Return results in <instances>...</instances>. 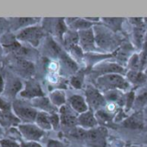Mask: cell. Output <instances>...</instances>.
<instances>
[{
    "instance_id": "cell-1",
    "label": "cell",
    "mask_w": 147,
    "mask_h": 147,
    "mask_svg": "<svg viewBox=\"0 0 147 147\" xmlns=\"http://www.w3.org/2000/svg\"><path fill=\"white\" fill-rule=\"evenodd\" d=\"M96 88L100 91L107 92L110 90H127L130 83L122 75L119 74H107L98 76L96 80Z\"/></svg>"
},
{
    "instance_id": "cell-2",
    "label": "cell",
    "mask_w": 147,
    "mask_h": 147,
    "mask_svg": "<svg viewBox=\"0 0 147 147\" xmlns=\"http://www.w3.org/2000/svg\"><path fill=\"white\" fill-rule=\"evenodd\" d=\"M93 30L98 47L107 51H112L117 47L118 41L113 30L104 25H94L93 26Z\"/></svg>"
},
{
    "instance_id": "cell-3",
    "label": "cell",
    "mask_w": 147,
    "mask_h": 147,
    "mask_svg": "<svg viewBox=\"0 0 147 147\" xmlns=\"http://www.w3.org/2000/svg\"><path fill=\"white\" fill-rule=\"evenodd\" d=\"M85 99L90 110L99 111L106 107L107 100L100 91L93 86H88L85 90Z\"/></svg>"
},
{
    "instance_id": "cell-4",
    "label": "cell",
    "mask_w": 147,
    "mask_h": 147,
    "mask_svg": "<svg viewBox=\"0 0 147 147\" xmlns=\"http://www.w3.org/2000/svg\"><path fill=\"white\" fill-rule=\"evenodd\" d=\"M42 36L43 30L42 28L34 25L22 29V30L17 35V39L20 42H25L34 47H36L38 46Z\"/></svg>"
},
{
    "instance_id": "cell-5",
    "label": "cell",
    "mask_w": 147,
    "mask_h": 147,
    "mask_svg": "<svg viewBox=\"0 0 147 147\" xmlns=\"http://www.w3.org/2000/svg\"><path fill=\"white\" fill-rule=\"evenodd\" d=\"M107 131L105 127H95L87 131L84 141L89 147H106Z\"/></svg>"
},
{
    "instance_id": "cell-6",
    "label": "cell",
    "mask_w": 147,
    "mask_h": 147,
    "mask_svg": "<svg viewBox=\"0 0 147 147\" xmlns=\"http://www.w3.org/2000/svg\"><path fill=\"white\" fill-rule=\"evenodd\" d=\"M12 109L15 115L24 124L33 123L36 121L38 112L33 107H27L20 103H13Z\"/></svg>"
},
{
    "instance_id": "cell-7",
    "label": "cell",
    "mask_w": 147,
    "mask_h": 147,
    "mask_svg": "<svg viewBox=\"0 0 147 147\" xmlns=\"http://www.w3.org/2000/svg\"><path fill=\"white\" fill-rule=\"evenodd\" d=\"M18 131L21 136L26 141H34L38 142L44 136V131L39 128L36 124H20L18 126Z\"/></svg>"
},
{
    "instance_id": "cell-8",
    "label": "cell",
    "mask_w": 147,
    "mask_h": 147,
    "mask_svg": "<svg viewBox=\"0 0 147 147\" xmlns=\"http://www.w3.org/2000/svg\"><path fill=\"white\" fill-rule=\"evenodd\" d=\"M79 46L85 52H92L97 49L94 32L93 28L78 31Z\"/></svg>"
},
{
    "instance_id": "cell-9",
    "label": "cell",
    "mask_w": 147,
    "mask_h": 147,
    "mask_svg": "<svg viewBox=\"0 0 147 147\" xmlns=\"http://www.w3.org/2000/svg\"><path fill=\"white\" fill-rule=\"evenodd\" d=\"M61 125L65 127H75L78 125V115L68 106H63L59 108Z\"/></svg>"
},
{
    "instance_id": "cell-10",
    "label": "cell",
    "mask_w": 147,
    "mask_h": 147,
    "mask_svg": "<svg viewBox=\"0 0 147 147\" xmlns=\"http://www.w3.org/2000/svg\"><path fill=\"white\" fill-rule=\"evenodd\" d=\"M20 95L24 99H30L31 100L44 96L41 86L35 81H28L25 83L24 88L20 92Z\"/></svg>"
},
{
    "instance_id": "cell-11",
    "label": "cell",
    "mask_w": 147,
    "mask_h": 147,
    "mask_svg": "<svg viewBox=\"0 0 147 147\" xmlns=\"http://www.w3.org/2000/svg\"><path fill=\"white\" fill-rule=\"evenodd\" d=\"M78 125L85 130H91L98 125V119L94 113V111L88 110L78 115Z\"/></svg>"
},
{
    "instance_id": "cell-12",
    "label": "cell",
    "mask_w": 147,
    "mask_h": 147,
    "mask_svg": "<svg viewBox=\"0 0 147 147\" xmlns=\"http://www.w3.org/2000/svg\"><path fill=\"white\" fill-rule=\"evenodd\" d=\"M123 126L128 129L138 130L144 128V116L142 111L135 112L123 120Z\"/></svg>"
},
{
    "instance_id": "cell-13",
    "label": "cell",
    "mask_w": 147,
    "mask_h": 147,
    "mask_svg": "<svg viewBox=\"0 0 147 147\" xmlns=\"http://www.w3.org/2000/svg\"><path fill=\"white\" fill-rule=\"evenodd\" d=\"M69 107L77 114H82L89 110V107L87 103L86 99L79 94H74L68 99Z\"/></svg>"
},
{
    "instance_id": "cell-14",
    "label": "cell",
    "mask_w": 147,
    "mask_h": 147,
    "mask_svg": "<svg viewBox=\"0 0 147 147\" xmlns=\"http://www.w3.org/2000/svg\"><path fill=\"white\" fill-rule=\"evenodd\" d=\"M31 104L34 108H38L41 110V112H44L49 114L56 113V111H57L56 107L51 103L50 100L44 96L38 97V98L32 100Z\"/></svg>"
},
{
    "instance_id": "cell-15",
    "label": "cell",
    "mask_w": 147,
    "mask_h": 147,
    "mask_svg": "<svg viewBox=\"0 0 147 147\" xmlns=\"http://www.w3.org/2000/svg\"><path fill=\"white\" fill-rule=\"evenodd\" d=\"M94 71L97 72L100 74V76L103 75H107V74H119L122 75V73H124V68L114 62H105L102 64L97 65L94 68Z\"/></svg>"
},
{
    "instance_id": "cell-16",
    "label": "cell",
    "mask_w": 147,
    "mask_h": 147,
    "mask_svg": "<svg viewBox=\"0 0 147 147\" xmlns=\"http://www.w3.org/2000/svg\"><path fill=\"white\" fill-rule=\"evenodd\" d=\"M65 22L67 26H69V28L74 31L77 30V32L93 28V23L87 20L86 18H70L66 19Z\"/></svg>"
},
{
    "instance_id": "cell-17",
    "label": "cell",
    "mask_w": 147,
    "mask_h": 147,
    "mask_svg": "<svg viewBox=\"0 0 147 147\" xmlns=\"http://www.w3.org/2000/svg\"><path fill=\"white\" fill-rule=\"evenodd\" d=\"M126 80L134 86H141L147 82V76L142 72L130 70L126 74Z\"/></svg>"
},
{
    "instance_id": "cell-18",
    "label": "cell",
    "mask_w": 147,
    "mask_h": 147,
    "mask_svg": "<svg viewBox=\"0 0 147 147\" xmlns=\"http://www.w3.org/2000/svg\"><path fill=\"white\" fill-rule=\"evenodd\" d=\"M20 120L15 115L11 113V111L8 112H0V125L3 126H11V125H19Z\"/></svg>"
},
{
    "instance_id": "cell-19",
    "label": "cell",
    "mask_w": 147,
    "mask_h": 147,
    "mask_svg": "<svg viewBox=\"0 0 147 147\" xmlns=\"http://www.w3.org/2000/svg\"><path fill=\"white\" fill-rule=\"evenodd\" d=\"M35 124L41 128L42 131H49L52 128V125L50 122V118H49V114L44 112H38Z\"/></svg>"
},
{
    "instance_id": "cell-20",
    "label": "cell",
    "mask_w": 147,
    "mask_h": 147,
    "mask_svg": "<svg viewBox=\"0 0 147 147\" xmlns=\"http://www.w3.org/2000/svg\"><path fill=\"white\" fill-rule=\"evenodd\" d=\"M49 99L50 100L51 103L55 107H61L65 106L66 104V94L63 90L61 89H56L53 92L50 93Z\"/></svg>"
},
{
    "instance_id": "cell-21",
    "label": "cell",
    "mask_w": 147,
    "mask_h": 147,
    "mask_svg": "<svg viewBox=\"0 0 147 147\" xmlns=\"http://www.w3.org/2000/svg\"><path fill=\"white\" fill-rule=\"evenodd\" d=\"M62 39L65 47L68 50H70L73 47L79 45V36L77 31H74V30L67 31L64 34Z\"/></svg>"
},
{
    "instance_id": "cell-22",
    "label": "cell",
    "mask_w": 147,
    "mask_h": 147,
    "mask_svg": "<svg viewBox=\"0 0 147 147\" xmlns=\"http://www.w3.org/2000/svg\"><path fill=\"white\" fill-rule=\"evenodd\" d=\"M17 67L22 74H24L26 76H30L33 75L34 73V65L31 62L24 59L17 60Z\"/></svg>"
},
{
    "instance_id": "cell-23",
    "label": "cell",
    "mask_w": 147,
    "mask_h": 147,
    "mask_svg": "<svg viewBox=\"0 0 147 147\" xmlns=\"http://www.w3.org/2000/svg\"><path fill=\"white\" fill-rule=\"evenodd\" d=\"M145 30L144 24L139 25V26H134L133 29V39L134 42L138 47H140L144 42V37H145Z\"/></svg>"
},
{
    "instance_id": "cell-24",
    "label": "cell",
    "mask_w": 147,
    "mask_h": 147,
    "mask_svg": "<svg viewBox=\"0 0 147 147\" xmlns=\"http://www.w3.org/2000/svg\"><path fill=\"white\" fill-rule=\"evenodd\" d=\"M146 103H147V89H143L139 92L138 95H135L133 107L136 109V112L141 111V108Z\"/></svg>"
},
{
    "instance_id": "cell-25",
    "label": "cell",
    "mask_w": 147,
    "mask_h": 147,
    "mask_svg": "<svg viewBox=\"0 0 147 147\" xmlns=\"http://www.w3.org/2000/svg\"><path fill=\"white\" fill-rule=\"evenodd\" d=\"M105 26H107L108 29H110L111 30H113V32H117L118 30H119L121 29V25L122 23L124 22L123 18H103L102 19Z\"/></svg>"
},
{
    "instance_id": "cell-26",
    "label": "cell",
    "mask_w": 147,
    "mask_h": 147,
    "mask_svg": "<svg viewBox=\"0 0 147 147\" xmlns=\"http://www.w3.org/2000/svg\"><path fill=\"white\" fill-rule=\"evenodd\" d=\"M61 58L62 60V62L64 63V65L67 67V68L68 70H71L73 72H75L78 69V66L76 63V61L73 59H71L66 54H61Z\"/></svg>"
},
{
    "instance_id": "cell-27",
    "label": "cell",
    "mask_w": 147,
    "mask_h": 147,
    "mask_svg": "<svg viewBox=\"0 0 147 147\" xmlns=\"http://www.w3.org/2000/svg\"><path fill=\"white\" fill-rule=\"evenodd\" d=\"M87 131L82 127H74L73 129H71L69 131V135L76 139H82L84 140L86 138V134H87Z\"/></svg>"
},
{
    "instance_id": "cell-28",
    "label": "cell",
    "mask_w": 147,
    "mask_h": 147,
    "mask_svg": "<svg viewBox=\"0 0 147 147\" xmlns=\"http://www.w3.org/2000/svg\"><path fill=\"white\" fill-rule=\"evenodd\" d=\"M128 66L130 67V70L132 71H138L141 67V61H140V56L137 54L133 55L131 59L129 60Z\"/></svg>"
},
{
    "instance_id": "cell-29",
    "label": "cell",
    "mask_w": 147,
    "mask_h": 147,
    "mask_svg": "<svg viewBox=\"0 0 147 147\" xmlns=\"http://www.w3.org/2000/svg\"><path fill=\"white\" fill-rule=\"evenodd\" d=\"M95 116H96L98 120H101V121L106 122V123L110 122L113 119H114V117H112V113H110L107 110H103V109L97 111Z\"/></svg>"
},
{
    "instance_id": "cell-30",
    "label": "cell",
    "mask_w": 147,
    "mask_h": 147,
    "mask_svg": "<svg viewBox=\"0 0 147 147\" xmlns=\"http://www.w3.org/2000/svg\"><path fill=\"white\" fill-rule=\"evenodd\" d=\"M22 90H23V86H22V83L18 80H14L11 83L9 84L8 92L11 95V94L16 95L18 93L21 92Z\"/></svg>"
},
{
    "instance_id": "cell-31",
    "label": "cell",
    "mask_w": 147,
    "mask_h": 147,
    "mask_svg": "<svg viewBox=\"0 0 147 147\" xmlns=\"http://www.w3.org/2000/svg\"><path fill=\"white\" fill-rule=\"evenodd\" d=\"M135 100V94L134 92H130L125 95V107L126 108V111H129L131 108L133 107Z\"/></svg>"
},
{
    "instance_id": "cell-32",
    "label": "cell",
    "mask_w": 147,
    "mask_h": 147,
    "mask_svg": "<svg viewBox=\"0 0 147 147\" xmlns=\"http://www.w3.org/2000/svg\"><path fill=\"white\" fill-rule=\"evenodd\" d=\"M0 147H21L20 144L11 138L0 139Z\"/></svg>"
},
{
    "instance_id": "cell-33",
    "label": "cell",
    "mask_w": 147,
    "mask_h": 147,
    "mask_svg": "<svg viewBox=\"0 0 147 147\" xmlns=\"http://www.w3.org/2000/svg\"><path fill=\"white\" fill-rule=\"evenodd\" d=\"M49 118H50V122L52 125V128L53 129H57L61 124V120H60V115H58L57 113H52L49 114Z\"/></svg>"
},
{
    "instance_id": "cell-34",
    "label": "cell",
    "mask_w": 147,
    "mask_h": 147,
    "mask_svg": "<svg viewBox=\"0 0 147 147\" xmlns=\"http://www.w3.org/2000/svg\"><path fill=\"white\" fill-rule=\"evenodd\" d=\"M71 85L73 87H75L76 88H82V80L80 76H74L72 79H71Z\"/></svg>"
},
{
    "instance_id": "cell-35",
    "label": "cell",
    "mask_w": 147,
    "mask_h": 147,
    "mask_svg": "<svg viewBox=\"0 0 147 147\" xmlns=\"http://www.w3.org/2000/svg\"><path fill=\"white\" fill-rule=\"evenodd\" d=\"M11 105L5 101V100L0 98V112H8L11 111Z\"/></svg>"
},
{
    "instance_id": "cell-36",
    "label": "cell",
    "mask_w": 147,
    "mask_h": 147,
    "mask_svg": "<svg viewBox=\"0 0 147 147\" xmlns=\"http://www.w3.org/2000/svg\"><path fill=\"white\" fill-rule=\"evenodd\" d=\"M47 147H67V146L63 143H61L58 140L50 139V140H49V142L47 144Z\"/></svg>"
},
{
    "instance_id": "cell-37",
    "label": "cell",
    "mask_w": 147,
    "mask_h": 147,
    "mask_svg": "<svg viewBox=\"0 0 147 147\" xmlns=\"http://www.w3.org/2000/svg\"><path fill=\"white\" fill-rule=\"evenodd\" d=\"M21 147H42V145L38 142L34 141H25L20 144Z\"/></svg>"
},
{
    "instance_id": "cell-38",
    "label": "cell",
    "mask_w": 147,
    "mask_h": 147,
    "mask_svg": "<svg viewBox=\"0 0 147 147\" xmlns=\"http://www.w3.org/2000/svg\"><path fill=\"white\" fill-rule=\"evenodd\" d=\"M105 107H106V110H107L108 113H113V112L116 110V103L108 102V103H107V105H106Z\"/></svg>"
},
{
    "instance_id": "cell-39",
    "label": "cell",
    "mask_w": 147,
    "mask_h": 147,
    "mask_svg": "<svg viewBox=\"0 0 147 147\" xmlns=\"http://www.w3.org/2000/svg\"><path fill=\"white\" fill-rule=\"evenodd\" d=\"M5 89V85H4V81H3V78L2 76H0V94H1Z\"/></svg>"
},
{
    "instance_id": "cell-40",
    "label": "cell",
    "mask_w": 147,
    "mask_h": 147,
    "mask_svg": "<svg viewBox=\"0 0 147 147\" xmlns=\"http://www.w3.org/2000/svg\"><path fill=\"white\" fill-rule=\"evenodd\" d=\"M3 135H4V131H3V130H2V128L0 127V139H2L3 138Z\"/></svg>"
},
{
    "instance_id": "cell-41",
    "label": "cell",
    "mask_w": 147,
    "mask_h": 147,
    "mask_svg": "<svg viewBox=\"0 0 147 147\" xmlns=\"http://www.w3.org/2000/svg\"><path fill=\"white\" fill-rule=\"evenodd\" d=\"M130 147H138V146H130Z\"/></svg>"
}]
</instances>
